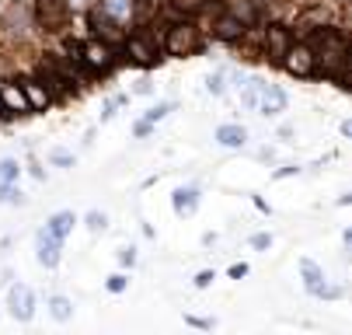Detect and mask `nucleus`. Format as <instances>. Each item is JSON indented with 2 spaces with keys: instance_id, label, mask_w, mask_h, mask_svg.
Instances as JSON below:
<instances>
[{
  "instance_id": "obj_1",
  "label": "nucleus",
  "mask_w": 352,
  "mask_h": 335,
  "mask_svg": "<svg viewBox=\"0 0 352 335\" xmlns=\"http://www.w3.org/2000/svg\"><path fill=\"white\" fill-rule=\"evenodd\" d=\"M321 56H318V63L324 67V74H331V77H345V60H349V50H345V39L338 35V32H324L321 39Z\"/></svg>"
},
{
  "instance_id": "obj_2",
  "label": "nucleus",
  "mask_w": 352,
  "mask_h": 335,
  "mask_svg": "<svg viewBox=\"0 0 352 335\" xmlns=\"http://www.w3.org/2000/svg\"><path fill=\"white\" fill-rule=\"evenodd\" d=\"M168 50H171L175 56H188V53H195V50H199V32H195L192 25H178V28H171V35H168Z\"/></svg>"
},
{
  "instance_id": "obj_3",
  "label": "nucleus",
  "mask_w": 352,
  "mask_h": 335,
  "mask_svg": "<svg viewBox=\"0 0 352 335\" xmlns=\"http://www.w3.org/2000/svg\"><path fill=\"white\" fill-rule=\"evenodd\" d=\"M38 21L45 32H60L67 21V4L63 0H38Z\"/></svg>"
},
{
  "instance_id": "obj_4",
  "label": "nucleus",
  "mask_w": 352,
  "mask_h": 335,
  "mask_svg": "<svg viewBox=\"0 0 352 335\" xmlns=\"http://www.w3.org/2000/svg\"><path fill=\"white\" fill-rule=\"evenodd\" d=\"M35 248H38V262L45 266V269H53L56 262H60V237L53 234V230H38V237H35Z\"/></svg>"
},
{
  "instance_id": "obj_5",
  "label": "nucleus",
  "mask_w": 352,
  "mask_h": 335,
  "mask_svg": "<svg viewBox=\"0 0 352 335\" xmlns=\"http://www.w3.org/2000/svg\"><path fill=\"white\" fill-rule=\"evenodd\" d=\"M8 304H11V314L18 318V321H28L32 318V311H35V297H32V290L28 286H11V294H8Z\"/></svg>"
},
{
  "instance_id": "obj_6",
  "label": "nucleus",
  "mask_w": 352,
  "mask_h": 335,
  "mask_svg": "<svg viewBox=\"0 0 352 335\" xmlns=\"http://www.w3.org/2000/svg\"><path fill=\"white\" fill-rule=\"evenodd\" d=\"M283 63L296 74V77H307L314 70V53H311V45H293V50H286Z\"/></svg>"
},
{
  "instance_id": "obj_7",
  "label": "nucleus",
  "mask_w": 352,
  "mask_h": 335,
  "mask_svg": "<svg viewBox=\"0 0 352 335\" xmlns=\"http://www.w3.org/2000/svg\"><path fill=\"white\" fill-rule=\"evenodd\" d=\"M255 109H262L265 116H279L283 109H286V94L279 91V87H272V84H262V91H258V105Z\"/></svg>"
},
{
  "instance_id": "obj_8",
  "label": "nucleus",
  "mask_w": 352,
  "mask_h": 335,
  "mask_svg": "<svg viewBox=\"0 0 352 335\" xmlns=\"http://www.w3.org/2000/svg\"><path fill=\"white\" fill-rule=\"evenodd\" d=\"M80 60L87 67H94V70H102V67L112 63V53H109V45H102V42H87L84 50H80Z\"/></svg>"
},
{
  "instance_id": "obj_9",
  "label": "nucleus",
  "mask_w": 352,
  "mask_h": 335,
  "mask_svg": "<svg viewBox=\"0 0 352 335\" xmlns=\"http://www.w3.org/2000/svg\"><path fill=\"white\" fill-rule=\"evenodd\" d=\"M98 11L109 14L119 25H129L133 21V0H102V8H98Z\"/></svg>"
},
{
  "instance_id": "obj_10",
  "label": "nucleus",
  "mask_w": 352,
  "mask_h": 335,
  "mask_svg": "<svg viewBox=\"0 0 352 335\" xmlns=\"http://www.w3.org/2000/svg\"><path fill=\"white\" fill-rule=\"evenodd\" d=\"M0 102H4V109L28 112V98H25V91L18 84H4V87H0Z\"/></svg>"
},
{
  "instance_id": "obj_11",
  "label": "nucleus",
  "mask_w": 352,
  "mask_h": 335,
  "mask_svg": "<svg viewBox=\"0 0 352 335\" xmlns=\"http://www.w3.org/2000/svg\"><path fill=\"white\" fill-rule=\"evenodd\" d=\"M91 21H94V28L102 32L109 42H122V39H126V35H122V25H119V21H112L109 14H102V11H94V18H91Z\"/></svg>"
},
{
  "instance_id": "obj_12",
  "label": "nucleus",
  "mask_w": 352,
  "mask_h": 335,
  "mask_svg": "<svg viewBox=\"0 0 352 335\" xmlns=\"http://www.w3.org/2000/svg\"><path fill=\"white\" fill-rule=\"evenodd\" d=\"M286 50H289V35L283 28H269V60L272 63H283Z\"/></svg>"
},
{
  "instance_id": "obj_13",
  "label": "nucleus",
  "mask_w": 352,
  "mask_h": 335,
  "mask_svg": "<svg viewBox=\"0 0 352 335\" xmlns=\"http://www.w3.org/2000/svg\"><path fill=\"white\" fill-rule=\"evenodd\" d=\"M195 206H199V193H195V188H178V193H175V213L178 217H192Z\"/></svg>"
},
{
  "instance_id": "obj_14",
  "label": "nucleus",
  "mask_w": 352,
  "mask_h": 335,
  "mask_svg": "<svg viewBox=\"0 0 352 335\" xmlns=\"http://www.w3.org/2000/svg\"><path fill=\"white\" fill-rule=\"evenodd\" d=\"M230 14L244 25V28H251L258 21V11H255V4H251V0H230Z\"/></svg>"
},
{
  "instance_id": "obj_15",
  "label": "nucleus",
  "mask_w": 352,
  "mask_h": 335,
  "mask_svg": "<svg viewBox=\"0 0 352 335\" xmlns=\"http://www.w3.org/2000/svg\"><path fill=\"white\" fill-rule=\"evenodd\" d=\"M129 56H136L140 63H154L157 60V50L150 39H129Z\"/></svg>"
},
{
  "instance_id": "obj_16",
  "label": "nucleus",
  "mask_w": 352,
  "mask_h": 335,
  "mask_svg": "<svg viewBox=\"0 0 352 335\" xmlns=\"http://www.w3.org/2000/svg\"><path fill=\"white\" fill-rule=\"evenodd\" d=\"M217 140L223 143V147H241V143L248 140V133H244L241 126H220V129H217Z\"/></svg>"
},
{
  "instance_id": "obj_17",
  "label": "nucleus",
  "mask_w": 352,
  "mask_h": 335,
  "mask_svg": "<svg viewBox=\"0 0 352 335\" xmlns=\"http://www.w3.org/2000/svg\"><path fill=\"white\" fill-rule=\"evenodd\" d=\"M241 32H244V25H241L234 14H223V18L217 21V35H220V39H241Z\"/></svg>"
},
{
  "instance_id": "obj_18",
  "label": "nucleus",
  "mask_w": 352,
  "mask_h": 335,
  "mask_svg": "<svg viewBox=\"0 0 352 335\" xmlns=\"http://www.w3.org/2000/svg\"><path fill=\"white\" fill-rule=\"evenodd\" d=\"M74 224H77V220H74V213H56L53 220H49V230H53L56 237H67V234L74 230Z\"/></svg>"
},
{
  "instance_id": "obj_19",
  "label": "nucleus",
  "mask_w": 352,
  "mask_h": 335,
  "mask_svg": "<svg viewBox=\"0 0 352 335\" xmlns=\"http://www.w3.org/2000/svg\"><path fill=\"white\" fill-rule=\"evenodd\" d=\"M21 91H25V98H28V109H45V102H49V91H42L38 84H25Z\"/></svg>"
},
{
  "instance_id": "obj_20",
  "label": "nucleus",
  "mask_w": 352,
  "mask_h": 335,
  "mask_svg": "<svg viewBox=\"0 0 352 335\" xmlns=\"http://www.w3.org/2000/svg\"><path fill=\"white\" fill-rule=\"evenodd\" d=\"M258 91H262V80H248L244 91H241V105L255 109V105H258Z\"/></svg>"
},
{
  "instance_id": "obj_21",
  "label": "nucleus",
  "mask_w": 352,
  "mask_h": 335,
  "mask_svg": "<svg viewBox=\"0 0 352 335\" xmlns=\"http://www.w3.org/2000/svg\"><path fill=\"white\" fill-rule=\"evenodd\" d=\"M49 311H53L56 321H67V318L74 314V304H70L67 297H53V301H49Z\"/></svg>"
},
{
  "instance_id": "obj_22",
  "label": "nucleus",
  "mask_w": 352,
  "mask_h": 335,
  "mask_svg": "<svg viewBox=\"0 0 352 335\" xmlns=\"http://www.w3.org/2000/svg\"><path fill=\"white\" fill-rule=\"evenodd\" d=\"M18 175H21V168H18V161H0V185H11V182H18Z\"/></svg>"
},
{
  "instance_id": "obj_23",
  "label": "nucleus",
  "mask_w": 352,
  "mask_h": 335,
  "mask_svg": "<svg viewBox=\"0 0 352 335\" xmlns=\"http://www.w3.org/2000/svg\"><path fill=\"white\" fill-rule=\"evenodd\" d=\"M25 21H28V11H25L21 4L8 11V28H11V32H21V28H25Z\"/></svg>"
},
{
  "instance_id": "obj_24",
  "label": "nucleus",
  "mask_w": 352,
  "mask_h": 335,
  "mask_svg": "<svg viewBox=\"0 0 352 335\" xmlns=\"http://www.w3.org/2000/svg\"><path fill=\"white\" fill-rule=\"evenodd\" d=\"M171 8L182 11V14H199L206 8V0H171Z\"/></svg>"
},
{
  "instance_id": "obj_25",
  "label": "nucleus",
  "mask_w": 352,
  "mask_h": 335,
  "mask_svg": "<svg viewBox=\"0 0 352 335\" xmlns=\"http://www.w3.org/2000/svg\"><path fill=\"white\" fill-rule=\"evenodd\" d=\"M300 269H304V276H307V286H311V290H318V286H321V269L314 266V262H300Z\"/></svg>"
},
{
  "instance_id": "obj_26",
  "label": "nucleus",
  "mask_w": 352,
  "mask_h": 335,
  "mask_svg": "<svg viewBox=\"0 0 352 335\" xmlns=\"http://www.w3.org/2000/svg\"><path fill=\"white\" fill-rule=\"evenodd\" d=\"M321 21H328V14H324V11L318 8V11H307V14H304V21H300V25L307 28V25H321Z\"/></svg>"
},
{
  "instance_id": "obj_27",
  "label": "nucleus",
  "mask_w": 352,
  "mask_h": 335,
  "mask_svg": "<svg viewBox=\"0 0 352 335\" xmlns=\"http://www.w3.org/2000/svg\"><path fill=\"white\" fill-rule=\"evenodd\" d=\"M105 224H109L105 213H91V217H87V227H91V230H105Z\"/></svg>"
},
{
  "instance_id": "obj_28",
  "label": "nucleus",
  "mask_w": 352,
  "mask_h": 335,
  "mask_svg": "<svg viewBox=\"0 0 352 335\" xmlns=\"http://www.w3.org/2000/svg\"><path fill=\"white\" fill-rule=\"evenodd\" d=\"M150 14V0H133V18H146Z\"/></svg>"
},
{
  "instance_id": "obj_29",
  "label": "nucleus",
  "mask_w": 352,
  "mask_h": 335,
  "mask_svg": "<svg viewBox=\"0 0 352 335\" xmlns=\"http://www.w3.org/2000/svg\"><path fill=\"white\" fill-rule=\"evenodd\" d=\"M206 87H210V94H220V91H223V77H220V74H213V77L206 80Z\"/></svg>"
},
{
  "instance_id": "obj_30",
  "label": "nucleus",
  "mask_w": 352,
  "mask_h": 335,
  "mask_svg": "<svg viewBox=\"0 0 352 335\" xmlns=\"http://www.w3.org/2000/svg\"><path fill=\"white\" fill-rule=\"evenodd\" d=\"M168 112H171V105H157L154 112H150V116H146V122H157V119H164Z\"/></svg>"
},
{
  "instance_id": "obj_31",
  "label": "nucleus",
  "mask_w": 352,
  "mask_h": 335,
  "mask_svg": "<svg viewBox=\"0 0 352 335\" xmlns=\"http://www.w3.org/2000/svg\"><path fill=\"white\" fill-rule=\"evenodd\" d=\"M94 0H67V11H87Z\"/></svg>"
},
{
  "instance_id": "obj_32",
  "label": "nucleus",
  "mask_w": 352,
  "mask_h": 335,
  "mask_svg": "<svg viewBox=\"0 0 352 335\" xmlns=\"http://www.w3.org/2000/svg\"><path fill=\"white\" fill-rule=\"evenodd\" d=\"M119 262H122V266H133V262H136V252H133V248H119Z\"/></svg>"
},
{
  "instance_id": "obj_33",
  "label": "nucleus",
  "mask_w": 352,
  "mask_h": 335,
  "mask_svg": "<svg viewBox=\"0 0 352 335\" xmlns=\"http://www.w3.org/2000/svg\"><path fill=\"white\" fill-rule=\"evenodd\" d=\"M251 245H255V248H269L272 237H269V234H255V237H251Z\"/></svg>"
},
{
  "instance_id": "obj_34",
  "label": "nucleus",
  "mask_w": 352,
  "mask_h": 335,
  "mask_svg": "<svg viewBox=\"0 0 352 335\" xmlns=\"http://www.w3.org/2000/svg\"><path fill=\"white\" fill-rule=\"evenodd\" d=\"M122 286H126V276H112V279H109V290H112V294H119Z\"/></svg>"
},
{
  "instance_id": "obj_35",
  "label": "nucleus",
  "mask_w": 352,
  "mask_h": 335,
  "mask_svg": "<svg viewBox=\"0 0 352 335\" xmlns=\"http://www.w3.org/2000/svg\"><path fill=\"white\" fill-rule=\"evenodd\" d=\"M210 283H213V272H199L195 276V286H210Z\"/></svg>"
},
{
  "instance_id": "obj_36",
  "label": "nucleus",
  "mask_w": 352,
  "mask_h": 335,
  "mask_svg": "<svg viewBox=\"0 0 352 335\" xmlns=\"http://www.w3.org/2000/svg\"><path fill=\"white\" fill-rule=\"evenodd\" d=\"M244 272H248V266H234V269H230V276H234V279H241Z\"/></svg>"
},
{
  "instance_id": "obj_37",
  "label": "nucleus",
  "mask_w": 352,
  "mask_h": 335,
  "mask_svg": "<svg viewBox=\"0 0 352 335\" xmlns=\"http://www.w3.org/2000/svg\"><path fill=\"white\" fill-rule=\"evenodd\" d=\"M0 112H4V102H0Z\"/></svg>"
}]
</instances>
